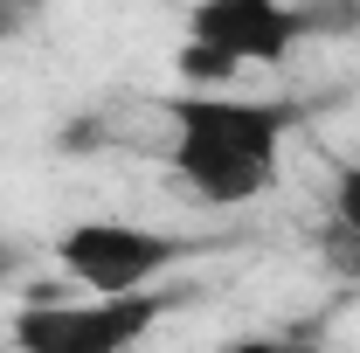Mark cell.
I'll use <instances>...</instances> for the list:
<instances>
[{
	"label": "cell",
	"instance_id": "obj_9",
	"mask_svg": "<svg viewBox=\"0 0 360 353\" xmlns=\"http://www.w3.org/2000/svg\"><path fill=\"white\" fill-rule=\"evenodd\" d=\"M14 264H21V257H14V243H0V284L14 277Z\"/></svg>",
	"mask_w": 360,
	"mask_h": 353
},
{
	"label": "cell",
	"instance_id": "obj_7",
	"mask_svg": "<svg viewBox=\"0 0 360 353\" xmlns=\"http://www.w3.org/2000/svg\"><path fill=\"white\" fill-rule=\"evenodd\" d=\"M35 14H42V0H0V42H21L35 28Z\"/></svg>",
	"mask_w": 360,
	"mask_h": 353
},
{
	"label": "cell",
	"instance_id": "obj_8",
	"mask_svg": "<svg viewBox=\"0 0 360 353\" xmlns=\"http://www.w3.org/2000/svg\"><path fill=\"white\" fill-rule=\"evenodd\" d=\"M222 353H312L305 340H236V347H222Z\"/></svg>",
	"mask_w": 360,
	"mask_h": 353
},
{
	"label": "cell",
	"instance_id": "obj_3",
	"mask_svg": "<svg viewBox=\"0 0 360 353\" xmlns=\"http://www.w3.org/2000/svg\"><path fill=\"white\" fill-rule=\"evenodd\" d=\"M167 312H174V291L28 305V312H14V353H132Z\"/></svg>",
	"mask_w": 360,
	"mask_h": 353
},
{
	"label": "cell",
	"instance_id": "obj_2",
	"mask_svg": "<svg viewBox=\"0 0 360 353\" xmlns=\"http://www.w3.org/2000/svg\"><path fill=\"white\" fill-rule=\"evenodd\" d=\"M187 257V243L146 222H70L56 236V264L63 277H77L90 298H132L153 291L167 270Z\"/></svg>",
	"mask_w": 360,
	"mask_h": 353
},
{
	"label": "cell",
	"instance_id": "obj_6",
	"mask_svg": "<svg viewBox=\"0 0 360 353\" xmlns=\"http://www.w3.org/2000/svg\"><path fill=\"white\" fill-rule=\"evenodd\" d=\"M180 84L187 90H222V84H236V63L215 56V49H201V42H180Z\"/></svg>",
	"mask_w": 360,
	"mask_h": 353
},
{
	"label": "cell",
	"instance_id": "obj_4",
	"mask_svg": "<svg viewBox=\"0 0 360 353\" xmlns=\"http://www.w3.org/2000/svg\"><path fill=\"white\" fill-rule=\"evenodd\" d=\"M305 35V21H298V7H284V0H194L187 7V42L215 49L229 56L236 70H264V63H284L291 42Z\"/></svg>",
	"mask_w": 360,
	"mask_h": 353
},
{
	"label": "cell",
	"instance_id": "obj_1",
	"mask_svg": "<svg viewBox=\"0 0 360 353\" xmlns=\"http://www.w3.org/2000/svg\"><path fill=\"white\" fill-rule=\"evenodd\" d=\"M167 111H174L167 167L208 208L257 201L277 180L284 139L298 125V104H284V97H236V90H174Z\"/></svg>",
	"mask_w": 360,
	"mask_h": 353
},
{
	"label": "cell",
	"instance_id": "obj_5",
	"mask_svg": "<svg viewBox=\"0 0 360 353\" xmlns=\"http://www.w3.org/2000/svg\"><path fill=\"white\" fill-rule=\"evenodd\" d=\"M326 215H333V264L360 270V167H340Z\"/></svg>",
	"mask_w": 360,
	"mask_h": 353
}]
</instances>
